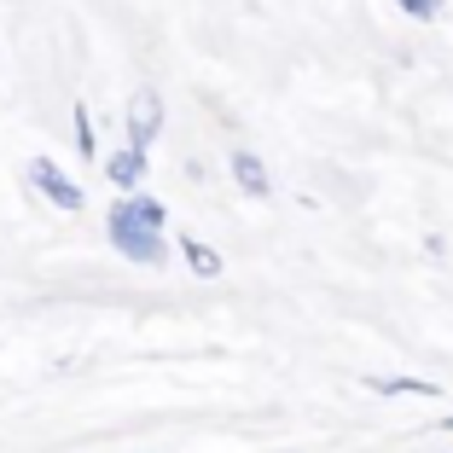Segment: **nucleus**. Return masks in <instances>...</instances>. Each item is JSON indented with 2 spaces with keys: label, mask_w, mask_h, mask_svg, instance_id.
Segmentation results:
<instances>
[{
  "label": "nucleus",
  "mask_w": 453,
  "mask_h": 453,
  "mask_svg": "<svg viewBox=\"0 0 453 453\" xmlns=\"http://www.w3.org/2000/svg\"><path fill=\"white\" fill-rule=\"evenodd\" d=\"M163 226H169V210L146 192H128L105 210V239L117 244L122 262L134 267H163L169 262V239H163Z\"/></svg>",
  "instance_id": "f257e3e1"
},
{
  "label": "nucleus",
  "mask_w": 453,
  "mask_h": 453,
  "mask_svg": "<svg viewBox=\"0 0 453 453\" xmlns=\"http://www.w3.org/2000/svg\"><path fill=\"white\" fill-rule=\"evenodd\" d=\"M29 187H35V192H41L47 203H58L65 215H76L81 203H88V198H81V187L70 180L65 169H58L53 157H29Z\"/></svg>",
  "instance_id": "f03ea898"
},
{
  "label": "nucleus",
  "mask_w": 453,
  "mask_h": 453,
  "mask_svg": "<svg viewBox=\"0 0 453 453\" xmlns=\"http://www.w3.org/2000/svg\"><path fill=\"white\" fill-rule=\"evenodd\" d=\"M157 134H163V94L157 88H140V94L128 99V146L151 157V140H157Z\"/></svg>",
  "instance_id": "7ed1b4c3"
},
{
  "label": "nucleus",
  "mask_w": 453,
  "mask_h": 453,
  "mask_svg": "<svg viewBox=\"0 0 453 453\" xmlns=\"http://www.w3.org/2000/svg\"><path fill=\"white\" fill-rule=\"evenodd\" d=\"M226 169H233V180L244 187V198H267L273 192V180H267V163L256 157V151H226Z\"/></svg>",
  "instance_id": "20e7f679"
},
{
  "label": "nucleus",
  "mask_w": 453,
  "mask_h": 453,
  "mask_svg": "<svg viewBox=\"0 0 453 453\" xmlns=\"http://www.w3.org/2000/svg\"><path fill=\"white\" fill-rule=\"evenodd\" d=\"M146 151H134V146H122L117 151V157H105V180H111V187H122V192H134V187H140V180H146Z\"/></svg>",
  "instance_id": "39448f33"
},
{
  "label": "nucleus",
  "mask_w": 453,
  "mask_h": 453,
  "mask_svg": "<svg viewBox=\"0 0 453 453\" xmlns=\"http://www.w3.org/2000/svg\"><path fill=\"white\" fill-rule=\"evenodd\" d=\"M174 250H180V262H187L198 280H221L226 262H221V250H210L203 239H192V233H187V239H174Z\"/></svg>",
  "instance_id": "423d86ee"
},
{
  "label": "nucleus",
  "mask_w": 453,
  "mask_h": 453,
  "mask_svg": "<svg viewBox=\"0 0 453 453\" xmlns=\"http://www.w3.org/2000/svg\"><path fill=\"white\" fill-rule=\"evenodd\" d=\"M366 389L372 395H425V401L441 395V384H425V378H366Z\"/></svg>",
  "instance_id": "0eeeda50"
},
{
  "label": "nucleus",
  "mask_w": 453,
  "mask_h": 453,
  "mask_svg": "<svg viewBox=\"0 0 453 453\" xmlns=\"http://www.w3.org/2000/svg\"><path fill=\"white\" fill-rule=\"evenodd\" d=\"M76 151L81 157H99V140H94V111L76 105Z\"/></svg>",
  "instance_id": "6e6552de"
},
{
  "label": "nucleus",
  "mask_w": 453,
  "mask_h": 453,
  "mask_svg": "<svg viewBox=\"0 0 453 453\" xmlns=\"http://www.w3.org/2000/svg\"><path fill=\"white\" fill-rule=\"evenodd\" d=\"M395 6H401L407 18H418V24H430V18L448 12V0H395Z\"/></svg>",
  "instance_id": "1a4fd4ad"
},
{
  "label": "nucleus",
  "mask_w": 453,
  "mask_h": 453,
  "mask_svg": "<svg viewBox=\"0 0 453 453\" xmlns=\"http://www.w3.org/2000/svg\"><path fill=\"white\" fill-rule=\"evenodd\" d=\"M441 430H453V413H448V425H441Z\"/></svg>",
  "instance_id": "9d476101"
}]
</instances>
